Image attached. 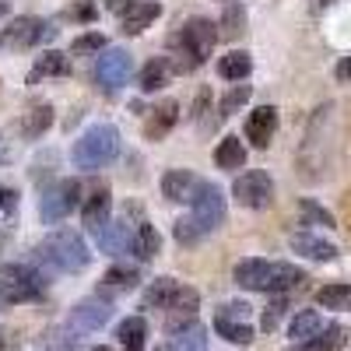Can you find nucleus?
I'll return each instance as SVG.
<instances>
[{
  "mask_svg": "<svg viewBox=\"0 0 351 351\" xmlns=\"http://www.w3.org/2000/svg\"><path fill=\"white\" fill-rule=\"evenodd\" d=\"M232 278H236V285L246 288V291H271V295H285V291L299 288L306 281V271L295 267V263H285V260L250 256V260L236 263Z\"/></svg>",
  "mask_w": 351,
  "mask_h": 351,
  "instance_id": "obj_1",
  "label": "nucleus"
},
{
  "mask_svg": "<svg viewBox=\"0 0 351 351\" xmlns=\"http://www.w3.org/2000/svg\"><path fill=\"white\" fill-rule=\"evenodd\" d=\"M218 39H221V32H218V25H215L211 18H190L180 32L169 36V49H172L169 60H172V71H176V74L197 71V67L211 56V49H215Z\"/></svg>",
  "mask_w": 351,
  "mask_h": 351,
  "instance_id": "obj_2",
  "label": "nucleus"
},
{
  "mask_svg": "<svg viewBox=\"0 0 351 351\" xmlns=\"http://www.w3.org/2000/svg\"><path fill=\"white\" fill-rule=\"evenodd\" d=\"M32 253H36L39 263H46V267L56 271V274H81L88 263H92V250H88V243L71 228L49 232Z\"/></svg>",
  "mask_w": 351,
  "mask_h": 351,
  "instance_id": "obj_3",
  "label": "nucleus"
},
{
  "mask_svg": "<svg viewBox=\"0 0 351 351\" xmlns=\"http://www.w3.org/2000/svg\"><path fill=\"white\" fill-rule=\"evenodd\" d=\"M116 155H120V130H116L112 123H92L71 148V162L81 172L106 169Z\"/></svg>",
  "mask_w": 351,
  "mask_h": 351,
  "instance_id": "obj_4",
  "label": "nucleus"
},
{
  "mask_svg": "<svg viewBox=\"0 0 351 351\" xmlns=\"http://www.w3.org/2000/svg\"><path fill=\"white\" fill-rule=\"evenodd\" d=\"M43 274L28 263H0V302L21 306L43 295Z\"/></svg>",
  "mask_w": 351,
  "mask_h": 351,
  "instance_id": "obj_5",
  "label": "nucleus"
},
{
  "mask_svg": "<svg viewBox=\"0 0 351 351\" xmlns=\"http://www.w3.org/2000/svg\"><path fill=\"white\" fill-rule=\"evenodd\" d=\"M46 39H56V28L49 21L36 18V14H21L0 32V49L4 53H25V49H32Z\"/></svg>",
  "mask_w": 351,
  "mask_h": 351,
  "instance_id": "obj_6",
  "label": "nucleus"
},
{
  "mask_svg": "<svg viewBox=\"0 0 351 351\" xmlns=\"http://www.w3.org/2000/svg\"><path fill=\"white\" fill-rule=\"evenodd\" d=\"M77 204H81V183L77 180H56L39 197V218L46 225H56V221H64Z\"/></svg>",
  "mask_w": 351,
  "mask_h": 351,
  "instance_id": "obj_7",
  "label": "nucleus"
},
{
  "mask_svg": "<svg viewBox=\"0 0 351 351\" xmlns=\"http://www.w3.org/2000/svg\"><path fill=\"white\" fill-rule=\"evenodd\" d=\"M232 197L250 211H263L274 204V180L263 169H246L243 176H236V183H232Z\"/></svg>",
  "mask_w": 351,
  "mask_h": 351,
  "instance_id": "obj_8",
  "label": "nucleus"
},
{
  "mask_svg": "<svg viewBox=\"0 0 351 351\" xmlns=\"http://www.w3.org/2000/svg\"><path fill=\"white\" fill-rule=\"evenodd\" d=\"M211 183L204 180V176H197V172H190V169H169L165 176H162V197L165 200H172V204H197V197L208 190Z\"/></svg>",
  "mask_w": 351,
  "mask_h": 351,
  "instance_id": "obj_9",
  "label": "nucleus"
},
{
  "mask_svg": "<svg viewBox=\"0 0 351 351\" xmlns=\"http://www.w3.org/2000/svg\"><path fill=\"white\" fill-rule=\"evenodd\" d=\"M130 71H134V60H130L127 49H106L95 60V81H99L102 92H116L120 84H127Z\"/></svg>",
  "mask_w": 351,
  "mask_h": 351,
  "instance_id": "obj_10",
  "label": "nucleus"
},
{
  "mask_svg": "<svg viewBox=\"0 0 351 351\" xmlns=\"http://www.w3.org/2000/svg\"><path fill=\"white\" fill-rule=\"evenodd\" d=\"M190 218L197 221V228L204 232V236H211V232H218L221 225H225V193H221V186H208L200 197H197V204L190 208Z\"/></svg>",
  "mask_w": 351,
  "mask_h": 351,
  "instance_id": "obj_11",
  "label": "nucleus"
},
{
  "mask_svg": "<svg viewBox=\"0 0 351 351\" xmlns=\"http://www.w3.org/2000/svg\"><path fill=\"white\" fill-rule=\"evenodd\" d=\"M109 208H112V190H109V183H99L92 193H88L84 208H81L84 228L92 232V236H99V232L109 225Z\"/></svg>",
  "mask_w": 351,
  "mask_h": 351,
  "instance_id": "obj_12",
  "label": "nucleus"
},
{
  "mask_svg": "<svg viewBox=\"0 0 351 351\" xmlns=\"http://www.w3.org/2000/svg\"><path fill=\"white\" fill-rule=\"evenodd\" d=\"M134 236H137V225L123 215V218L109 221V225L99 232V236H95V243H99V250H106V253H112V256H120V253L134 250Z\"/></svg>",
  "mask_w": 351,
  "mask_h": 351,
  "instance_id": "obj_13",
  "label": "nucleus"
},
{
  "mask_svg": "<svg viewBox=\"0 0 351 351\" xmlns=\"http://www.w3.org/2000/svg\"><path fill=\"white\" fill-rule=\"evenodd\" d=\"M176 123H180V102H176V99L158 102L148 112V120H144V141H165Z\"/></svg>",
  "mask_w": 351,
  "mask_h": 351,
  "instance_id": "obj_14",
  "label": "nucleus"
},
{
  "mask_svg": "<svg viewBox=\"0 0 351 351\" xmlns=\"http://www.w3.org/2000/svg\"><path fill=\"white\" fill-rule=\"evenodd\" d=\"M278 134V109L274 106H260L250 112L246 120V141L253 144V148H267V144L274 141Z\"/></svg>",
  "mask_w": 351,
  "mask_h": 351,
  "instance_id": "obj_15",
  "label": "nucleus"
},
{
  "mask_svg": "<svg viewBox=\"0 0 351 351\" xmlns=\"http://www.w3.org/2000/svg\"><path fill=\"white\" fill-rule=\"evenodd\" d=\"M109 316H112V306L106 302V299H81L74 309H71V324L77 327V330H99V327H106L109 324Z\"/></svg>",
  "mask_w": 351,
  "mask_h": 351,
  "instance_id": "obj_16",
  "label": "nucleus"
},
{
  "mask_svg": "<svg viewBox=\"0 0 351 351\" xmlns=\"http://www.w3.org/2000/svg\"><path fill=\"white\" fill-rule=\"evenodd\" d=\"M162 18V4L158 0H141V4H134L123 21H120V32L123 36H141V32H148V28Z\"/></svg>",
  "mask_w": 351,
  "mask_h": 351,
  "instance_id": "obj_17",
  "label": "nucleus"
},
{
  "mask_svg": "<svg viewBox=\"0 0 351 351\" xmlns=\"http://www.w3.org/2000/svg\"><path fill=\"white\" fill-rule=\"evenodd\" d=\"M49 127H53V106H49V102L28 106V109L18 116V134H21L25 141H39Z\"/></svg>",
  "mask_w": 351,
  "mask_h": 351,
  "instance_id": "obj_18",
  "label": "nucleus"
},
{
  "mask_svg": "<svg viewBox=\"0 0 351 351\" xmlns=\"http://www.w3.org/2000/svg\"><path fill=\"white\" fill-rule=\"evenodd\" d=\"M288 246L295 250L299 256H306V260H334L337 256V246L327 243V239H319V236H313V232H291Z\"/></svg>",
  "mask_w": 351,
  "mask_h": 351,
  "instance_id": "obj_19",
  "label": "nucleus"
},
{
  "mask_svg": "<svg viewBox=\"0 0 351 351\" xmlns=\"http://www.w3.org/2000/svg\"><path fill=\"white\" fill-rule=\"evenodd\" d=\"M180 281L176 278H155L148 288H144V295H141V302H144V309H172V302H176V295H180Z\"/></svg>",
  "mask_w": 351,
  "mask_h": 351,
  "instance_id": "obj_20",
  "label": "nucleus"
},
{
  "mask_svg": "<svg viewBox=\"0 0 351 351\" xmlns=\"http://www.w3.org/2000/svg\"><path fill=\"white\" fill-rule=\"evenodd\" d=\"M64 74H71V60H67V53H56V49H46L39 60H36V67L28 71V84H39L43 77H64Z\"/></svg>",
  "mask_w": 351,
  "mask_h": 351,
  "instance_id": "obj_21",
  "label": "nucleus"
},
{
  "mask_svg": "<svg viewBox=\"0 0 351 351\" xmlns=\"http://www.w3.org/2000/svg\"><path fill=\"white\" fill-rule=\"evenodd\" d=\"M316 334H324V316H319L316 309H302V313L291 316L288 337L295 341V344H306V341H313Z\"/></svg>",
  "mask_w": 351,
  "mask_h": 351,
  "instance_id": "obj_22",
  "label": "nucleus"
},
{
  "mask_svg": "<svg viewBox=\"0 0 351 351\" xmlns=\"http://www.w3.org/2000/svg\"><path fill=\"white\" fill-rule=\"evenodd\" d=\"M215 165L225 169V172H236L246 165V144L236 137V134H228L225 141H218V148H215Z\"/></svg>",
  "mask_w": 351,
  "mask_h": 351,
  "instance_id": "obj_23",
  "label": "nucleus"
},
{
  "mask_svg": "<svg viewBox=\"0 0 351 351\" xmlns=\"http://www.w3.org/2000/svg\"><path fill=\"white\" fill-rule=\"evenodd\" d=\"M250 71H253V56H250L246 49H232V53H225L221 60H218V74H221L225 81L243 84V81L250 77Z\"/></svg>",
  "mask_w": 351,
  "mask_h": 351,
  "instance_id": "obj_24",
  "label": "nucleus"
},
{
  "mask_svg": "<svg viewBox=\"0 0 351 351\" xmlns=\"http://www.w3.org/2000/svg\"><path fill=\"white\" fill-rule=\"evenodd\" d=\"M169 348L172 351H208V327H204L200 319H190L186 327L176 330Z\"/></svg>",
  "mask_w": 351,
  "mask_h": 351,
  "instance_id": "obj_25",
  "label": "nucleus"
},
{
  "mask_svg": "<svg viewBox=\"0 0 351 351\" xmlns=\"http://www.w3.org/2000/svg\"><path fill=\"white\" fill-rule=\"evenodd\" d=\"M169 74H176L169 56H155V60H148V64H144V71H141V92L152 95V92H158V88H165Z\"/></svg>",
  "mask_w": 351,
  "mask_h": 351,
  "instance_id": "obj_26",
  "label": "nucleus"
},
{
  "mask_svg": "<svg viewBox=\"0 0 351 351\" xmlns=\"http://www.w3.org/2000/svg\"><path fill=\"white\" fill-rule=\"evenodd\" d=\"M344 341H348V330H344L341 324H327L324 334H316L313 341L295 344V348H288V351H341Z\"/></svg>",
  "mask_w": 351,
  "mask_h": 351,
  "instance_id": "obj_27",
  "label": "nucleus"
},
{
  "mask_svg": "<svg viewBox=\"0 0 351 351\" xmlns=\"http://www.w3.org/2000/svg\"><path fill=\"white\" fill-rule=\"evenodd\" d=\"M116 337H120L123 351H144V341H148V324L144 316H127L120 327H116Z\"/></svg>",
  "mask_w": 351,
  "mask_h": 351,
  "instance_id": "obj_28",
  "label": "nucleus"
},
{
  "mask_svg": "<svg viewBox=\"0 0 351 351\" xmlns=\"http://www.w3.org/2000/svg\"><path fill=\"white\" fill-rule=\"evenodd\" d=\"M137 260H155L162 253V236L158 228L148 225V221H137V236H134V250H130Z\"/></svg>",
  "mask_w": 351,
  "mask_h": 351,
  "instance_id": "obj_29",
  "label": "nucleus"
},
{
  "mask_svg": "<svg viewBox=\"0 0 351 351\" xmlns=\"http://www.w3.org/2000/svg\"><path fill=\"white\" fill-rule=\"evenodd\" d=\"M215 330L232 344H250L253 341V327L246 324V319H232V316H221V313L215 316Z\"/></svg>",
  "mask_w": 351,
  "mask_h": 351,
  "instance_id": "obj_30",
  "label": "nucleus"
},
{
  "mask_svg": "<svg viewBox=\"0 0 351 351\" xmlns=\"http://www.w3.org/2000/svg\"><path fill=\"white\" fill-rule=\"evenodd\" d=\"M137 281H141L137 267H127V263H116V267H109V271L102 274V288H106V291H127V288H134Z\"/></svg>",
  "mask_w": 351,
  "mask_h": 351,
  "instance_id": "obj_31",
  "label": "nucleus"
},
{
  "mask_svg": "<svg viewBox=\"0 0 351 351\" xmlns=\"http://www.w3.org/2000/svg\"><path fill=\"white\" fill-rule=\"evenodd\" d=\"M316 302L324 309H337V313L351 309V285H324L316 291Z\"/></svg>",
  "mask_w": 351,
  "mask_h": 351,
  "instance_id": "obj_32",
  "label": "nucleus"
},
{
  "mask_svg": "<svg viewBox=\"0 0 351 351\" xmlns=\"http://www.w3.org/2000/svg\"><path fill=\"white\" fill-rule=\"evenodd\" d=\"M218 28H221V39H239L246 32V8L243 4H228L221 21H218Z\"/></svg>",
  "mask_w": 351,
  "mask_h": 351,
  "instance_id": "obj_33",
  "label": "nucleus"
},
{
  "mask_svg": "<svg viewBox=\"0 0 351 351\" xmlns=\"http://www.w3.org/2000/svg\"><path fill=\"white\" fill-rule=\"evenodd\" d=\"M250 95H253L250 84H232L228 92H225V99H221V106H218V112H221V116H232L236 109H243V106L250 102Z\"/></svg>",
  "mask_w": 351,
  "mask_h": 351,
  "instance_id": "obj_34",
  "label": "nucleus"
},
{
  "mask_svg": "<svg viewBox=\"0 0 351 351\" xmlns=\"http://www.w3.org/2000/svg\"><path fill=\"white\" fill-rule=\"evenodd\" d=\"M172 236H176V243H180V246H197V243L204 239V232H200V228H197V221L186 215V218H180V221H176Z\"/></svg>",
  "mask_w": 351,
  "mask_h": 351,
  "instance_id": "obj_35",
  "label": "nucleus"
},
{
  "mask_svg": "<svg viewBox=\"0 0 351 351\" xmlns=\"http://www.w3.org/2000/svg\"><path fill=\"white\" fill-rule=\"evenodd\" d=\"M109 49V39L102 32H84L71 43V53H106Z\"/></svg>",
  "mask_w": 351,
  "mask_h": 351,
  "instance_id": "obj_36",
  "label": "nucleus"
},
{
  "mask_svg": "<svg viewBox=\"0 0 351 351\" xmlns=\"http://www.w3.org/2000/svg\"><path fill=\"white\" fill-rule=\"evenodd\" d=\"M197 306H200V295H197V288L183 285V288H180V295H176V302H172V309H169V313H183V316H193V313H197Z\"/></svg>",
  "mask_w": 351,
  "mask_h": 351,
  "instance_id": "obj_37",
  "label": "nucleus"
},
{
  "mask_svg": "<svg viewBox=\"0 0 351 351\" xmlns=\"http://www.w3.org/2000/svg\"><path fill=\"white\" fill-rule=\"evenodd\" d=\"M302 215H306V221H313V225L334 228V215H330V211H324L316 200H302Z\"/></svg>",
  "mask_w": 351,
  "mask_h": 351,
  "instance_id": "obj_38",
  "label": "nucleus"
},
{
  "mask_svg": "<svg viewBox=\"0 0 351 351\" xmlns=\"http://www.w3.org/2000/svg\"><path fill=\"white\" fill-rule=\"evenodd\" d=\"M285 309H288V302H285V299H274V302H271L267 309H263V316H260V327L271 334V330L278 327V319L285 316Z\"/></svg>",
  "mask_w": 351,
  "mask_h": 351,
  "instance_id": "obj_39",
  "label": "nucleus"
},
{
  "mask_svg": "<svg viewBox=\"0 0 351 351\" xmlns=\"http://www.w3.org/2000/svg\"><path fill=\"white\" fill-rule=\"evenodd\" d=\"M14 211H18V190H11V186H0V215L11 218Z\"/></svg>",
  "mask_w": 351,
  "mask_h": 351,
  "instance_id": "obj_40",
  "label": "nucleus"
},
{
  "mask_svg": "<svg viewBox=\"0 0 351 351\" xmlns=\"http://www.w3.org/2000/svg\"><path fill=\"white\" fill-rule=\"evenodd\" d=\"M67 18H71V21H92V18H95V4H92V0H81V4H74V8L67 11Z\"/></svg>",
  "mask_w": 351,
  "mask_h": 351,
  "instance_id": "obj_41",
  "label": "nucleus"
},
{
  "mask_svg": "<svg viewBox=\"0 0 351 351\" xmlns=\"http://www.w3.org/2000/svg\"><path fill=\"white\" fill-rule=\"evenodd\" d=\"M218 313L221 316H232V319H246V324H250V306L246 302H225Z\"/></svg>",
  "mask_w": 351,
  "mask_h": 351,
  "instance_id": "obj_42",
  "label": "nucleus"
},
{
  "mask_svg": "<svg viewBox=\"0 0 351 351\" xmlns=\"http://www.w3.org/2000/svg\"><path fill=\"white\" fill-rule=\"evenodd\" d=\"M106 4V11H112V14H127L134 4H141V0H102Z\"/></svg>",
  "mask_w": 351,
  "mask_h": 351,
  "instance_id": "obj_43",
  "label": "nucleus"
},
{
  "mask_svg": "<svg viewBox=\"0 0 351 351\" xmlns=\"http://www.w3.org/2000/svg\"><path fill=\"white\" fill-rule=\"evenodd\" d=\"M334 77H337L341 84H348V81H351V53H348V56H341V64L334 67Z\"/></svg>",
  "mask_w": 351,
  "mask_h": 351,
  "instance_id": "obj_44",
  "label": "nucleus"
},
{
  "mask_svg": "<svg viewBox=\"0 0 351 351\" xmlns=\"http://www.w3.org/2000/svg\"><path fill=\"white\" fill-rule=\"evenodd\" d=\"M8 11H11V8L4 4V0H0V21H4V18H8Z\"/></svg>",
  "mask_w": 351,
  "mask_h": 351,
  "instance_id": "obj_45",
  "label": "nucleus"
},
{
  "mask_svg": "<svg viewBox=\"0 0 351 351\" xmlns=\"http://www.w3.org/2000/svg\"><path fill=\"white\" fill-rule=\"evenodd\" d=\"M88 351H112V348H106V344H99V348H88Z\"/></svg>",
  "mask_w": 351,
  "mask_h": 351,
  "instance_id": "obj_46",
  "label": "nucleus"
},
{
  "mask_svg": "<svg viewBox=\"0 0 351 351\" xmlns=\"http://www.w3.org/2000/svg\"><path fill=\"white\" fill-rule=\"evenodd\" d=\"M155 351H172V348H155Z\"/></svg>",
  "mask_w": 351,
  "mask_h": 351,
  "instance_id": "obj_47",
  "label": "nucleus"
},
{
  "mask_svg": "<svg viewBox=\"0 0 351 351\" xmlns=\"http://www.w3.org/2000/svg\"><path fill=\"white\" fill-rule=\"evenodd\" d=\"M324 4H337V0H324Z\"/></svg>",
  "mask_w": 351,
  "mask_h": 351,
  "instance_id": "obj_48",
  "label": "nucleus"
}]
</instances>
